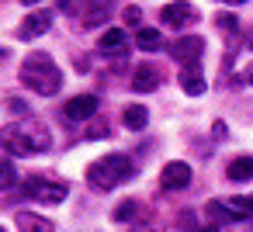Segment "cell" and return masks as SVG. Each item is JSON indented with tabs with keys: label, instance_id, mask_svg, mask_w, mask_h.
Instances as JSON below:
<instances>
[{
	"label": "cell",
	"instance_id": "obj_1",
	"mask_svg": "<svg viewBox=\"0 0 253 232\" xmlns=\"http://www.w3.org/2000/svg\"><path fill=\"white\" fill-rule=\"evenodd\" d=\"M0 146H4L11 156H35V153H45V149L52 146V135H49L45 125L25 121V125L0 128Z\"/></svg>",
	"mask_w": 253,
	"mask_h": 232
},
{
	"label": "cell",
	"instance_id": "obj_2",
	"mask_svg": "<svg viewBox=\"0 0 253 232\" xmlns=\"http://www.w3.org/2000/svg\"><path fill=\"white\" fill-rule=\"evenodd\" d=\"M21 83H25L28 90L42 94V97H52V94L63 87V73H59V66L52 63V56L32 52V56H25V63H21Z\"/></svg>",
	"mask_w": 253,
	"mask_h": 232
},
{
	"label": "cell",
	"instance_id": "obj_3",
	"mask_svg": "<svg viewBox=\"0 0 253 232\" xmlns=\"http://www.w3.org/2000/svg\"><path fill=\"white\" fill-rule=\"evenodd\" d=\"M132 173H135V163H132V156H125V153H111V156L94 159V163L87 166V180H90V187H97V191H115V187L125 184Z\"/></svg>",
	"mask_w": 253,
	"mask_h": 232
},
{
	"label": "cell",
	"instance_id": "obj_4",
	"mask_svg": "<svg viewBox=\"0 0 253 232\" xmlns=\"http://www.w3.org/2000/svg\"><path fill=\"white\" fill-rule=\"evenodd\" d=\"M32 201H42V204H59L66 201V184L63 180H45V177H28L25 187H21Z\"/></svg>",
	"mask_w": 253,
	"mask_h": 232
},
{
	"label": "cell",
	"instance_id": "obj_5",
	"mask_svg": "<svg viewBox=\"0 0 253 232\" xmlns=\"http://www.w3.org/2000/svg\"><path fill=\"white\" fill-rule=\"evenodd\" d=\"M160 21H163L167 28H187V25L198 21V11L187 4V0H173V4H167V7L160 11Z\"/></svg>",
	"mask_w": 253,
	"mask_h": 232
},
{
	"label": "cell",
	"instance_id": "obj_6",
	"mask_svg": "<svg viewBox=\"0 0 253 232\" xmlns=\"http://www.w3.org/2000/svg\"><path fill=\"white\" fill-rule=\"evenodd\" d=\"M160 83H163L160 66H153V63H139V66H132V90L149 94V90H156Z\"/></svg>",
	"mask_w": 253,
	"mask_h": 232
},
{
	"label": "cell",
	"instance_id": "obj_7",
	"mask_svg": "<svg viewBox=\"0 0 253 232\" xmlns=\"http://www.w3.org/2000/svg\"><path fill=\"white\" fill-rule=\"evenodd\" d=\"M201 52H205V39H198V35H187V39H177V42L170 45V56H173V59H180L184 66H191V63H198V59H201Z\"/></svg>",
	"mask_w": 253,
	"mask_h": 232
},
{
	"label": "cell",
	"instance_id": "obj_8",
	"mask_svg": "<svg viewBox=\"0 0 253 232\" xmlns=\"http://www.w3.org/2000/svg\"><path fill=\"white\" fill-rule=\"evenodd\" d=\"M63 115H66L70 121H87V118H94V115H97V97H94V94L70 97V101H66V108H63Z\"/></svg>",
	"mask_w": 253,
	"mask_h": 232
},
{
	"label": "cell",
	"instance_id": "obj_9",
	"mask_svg": "<svg viewBox=\"0 0 253 232\" xmlns=\"http://www.w3.org/2000/svg\"><path fill=\"white\" fill-rule=\"evenodd\" d=\"M160 184H163L167 191H184V187L191 184V166H187V163H180V159L167 163V166H163V173H160Z\"/></svg>",
	"mask_w": 253,
	"mask_h": 232
},
{
	"label": "cell",
	"instance_id": "obj_10",
	"mask_svg": "<svg viewBox=\"0 0 253 232\" xmlns=\"http://www.w3.org/2000/svg\"><path fill=\"white\" fill-rule=\"evenodd\" d=\"M49 28H52V11H32V14L21 21V32H18V35H21L25 42H32V39L45 35Z\"/></svg>",
	"mask_w": 253,
	"mask_h": 232
},
{
	"label": "cell",
	"instance_id": "obj_11",
	"mask_svg": "<svg viewBox=\"0 0 253 232\" xmlns=\"http://www.w3.org/2000/svg\"><path fill=\"white\" fill-rule=\"evenodd\" d=\"M111 7H115V0H84V25L87 28H97V25H104L108 18H111Z\"/></svg>",
	"mask_w": 253,
	"mask_h": 232
},
{
	"label": "cell",
	"instance_id": "obj_12",
	"mask_svg": "<svg viewBox=\"0 0 253 232\" xmlns=\"http://www.w3.org/2000/svg\"><path fill=\"white\" fill-rule=\"evenodd\" d=\"M177 83H180V90L184 94H191V97H201L205 94V77H201V70H198V63H191V66H184L180 70V77H177Z\"/></svg>",
	"mask_w": 253,
	"mask_h": 232
},
{
	"label": "cell",
	"instance_id": "obj_13",
	"mask_svg": "<svg viewBox=\"0 0 253 232\" xmlns=\"http://www.w3.org/2000/svg\"><path fill=\"white\" fill-rule=\"evenodd\" d=\"M97 49H101L104 56H122V52L128 49V35H125L122 28H108V32L101 35V42H97Z\"/></svg>",
	"mask_w": 253,
	"mask_h": 232
},
{
	"label": "cell",
	"instance_id": "obj_14",
	"mask_svg": "<svg viewBox=\"0 0 253 232\" xmlns=\"http://www.w3.org/2000/svg\"><path fill=\"white\" fill-rule=\"evenodd\" d=\"M18 232H52V222L35 211H18Z\"/></svg>",
	"mask_w": 253,
	"mask_h": 232
},
{
	"label": "cell",
	"instance_id": "obj_15",
	"mask_svg": "<svg viewBox=\"0 0 253 232\" xmlns=\"http://www.w3.org/2000/svg\"><path fill=\"white\" fill-rule=\"evenodd\" d=\"M225 177L229 180H253V156H236L225 166Z\"/></svg>",
	"mask_w": 253,
	"mask_h": 232
},
{
	"label": "cell",
	"instance_id": "obj_16",
	"mask_svg": "<svg viewBox=\"0 0 253 232\" xmlns=\"http://www.w3.org/2000/svg\"><path fill=\"white\" fill-rule=\"evenodd\" d=\"M122 118H125V125H128L132 132H142V128H146V121H149V111H146L142 104H128Z\"/></svg>",
	"mask_w": 253,
	"mask_h": 232
},
{
	"label": "cell",
	"instance_id": "obj_17",
	"mask_svg": "<svg viewBox=\"0 0 253 232\" xmlns=\"http://www.w3.org/2000/svg\"><path fill=\"white\" fill-rule=\"evenodd\" d=\"M160 42H163V39H160L156 28H139V32H135V45H139L142 52H156Z\"/></svg>",
	"mask_w": 253,
	"mask_h": 232
},
{
	"label": "cell",
	"instance_id": "obj_18",
	"mask_svg": "<svg viewBox=\"0 0 253 232\" xmlns=\"http://www.w3.org/2000/svg\"><path fill=\"white\" fill-rule=\"evenodd\" d=\"M225 208L232 211V218H253V194H246V197H229Z\"/></svg>",
	"mask_w": 253,
	"mask_h": 232
},
{
	"label": "cell",
	"instance_id": "obj_19",
	"mask_svg": "<svg viewBox=\"0 0 253 232\" xmlns=\"http://www.w3.org/2000/svg\"><path fill=\"white\" fill-rule=\"evenodd\" d=\"M18 187V170L7 156H0V191H14Z\"/></svg>",
	"mask_w": 253,
	"mask_h": 232
},
{
	"label": "cell",
	"instance_id": "obj_20",
	"mask_svg": "<svg viewBox=\"0 0 253 232\" xmlns=\"http://www.w3.org/2000/svg\"><path fill=\"white\" fill-rule=\"evenodd\" d=\"M205 208H208V218H211L215 225H218V222H236V218H232V211L225 208V201H208Z\"/></svg>",
	"mask_w": 253,
	"mask_h": 232
},
{
	"label": "cell",
	"instance_id": "obj_21",
	"mask_svg": "<svg viewBox=\"0 0 253 232\" xmlns=\"http://www.w3.org/2000/svg\"><path fill=\"white\" fill-rule=\"evenodd\" d=\"M139 215V204L135 201H122L118 208H115V222H128V218H135Z\"/></svg>",
	"mask_w": 253,
	"mask_h": 232
},
{
	"label": "cell",
	"instance_id": "obj_22",
	"mask_svg": "<svg viewBox=\"0 0 253 232\" xmlns=\"http://www.w3.org/2000/svg\"><path fill=\"white\" fill-rule=\"evenodd\" d=\"M122 18H125V25H139V21H142V11L132 4V7H125V14H122Z\"/></svg>",
	"mask_w": 253,
	"mask_h": 232
},
{
	"label": "cell",
	"instance_id": "obj_23",
	"mask_svg": "<svg viewBox=\"0 0 253 232\" xmlns=\"http://www.w3.org/2000/svg\"><path fill=\"white\" fill-rule=\"evenodd\" d=\"M218 28H222V32H229V35H232V32H236V28H239V25H236V18H232V14H218Z\"/></svg>",
	"mask_w": 253,
	"mask_h": 232
},
{
	"label": "cell",
	"instance_id": "obj_24",
	"mask_svg": "<svg viewBox=\"0 0 253 232\" xmlns=\"http://www.w3.org/2000/svg\"><path fill=\"white\" fill-rule=\"evenodd\" d=\"M246 49H253V32H246Z\"/></svg>",
	"mask_w": 253,
	"mask_h": 232
},
{
	"label": "cell",
	"instance_id": "obj_25",
	"mask_svg": "<svg viewBox=\"0 0 253 232\" xmlns=\"http://www.w3.org/2000/svg\"><path fill=\"white\" fill-rule=\"evenodd\" d=\"M194 232H218V225H211V229H194Z\"/></svg>",
	"mask_w": 253,
	"mask_h": 232
},
{
	"label": "cell",
	"instance_id": "obj_26",
	"mask_svg": "<svg viewBox=\"0 0 253 232\" xmlns=\"http://www.w3.org/2000/svg\"><path fill=\"white\" fill-rule=\"evenodd\" d=\"M246 70H250V73H246V77H250V83H253V66H246Z\"/></svg>",
	"mask_w": 253,
	"mask_h": 232
},
{
	"label": "cell",
	"instance_id": "obj_27",
	"mask_svg": "<svg viewBox=\"0 0 253 232\" xmlns=\"http://www.w3.org/2000/svg\"><path fill=\"white\" fill-rule=\"evenodd\" d=\"M21 4H28V7H32V4H39V0H21Z\"/></svg>",
	"mask_w": 253,
	"mask_h": 232
},
{
	"label": "cell",
	"instance_id": "obj_28",
	"mask_svg": "<svg viewBox=\"0 0 253 232\" xmlns=\"http://www.w3.org/2000/svg\"><path fill=\"white\" fill-rule=\"evenodd\" d=\"M229 4H246V0H229Z\"/></svg>",
	"mask_w": 253,
	"mask_h": 232
},
{
	"label": "cell",
	"instance_id": "obj_29",
	"mask_svg": "<svg viewBox=\"0 0 253 232\" xmlns=\"http://www.w3.org/2000/svg\"><path fill=\"white\" fill-rule=\"evenodd\" d=\"M0 232H4V229H0Z\"/></svg>",
	"mask_w": 253,
	"mask_h": 232
}]
</instances>
